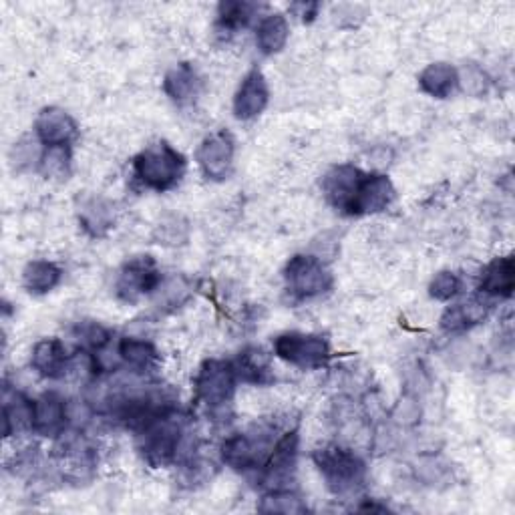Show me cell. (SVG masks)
Returning <instances> with one entry per match:
<instances>
[{"label":"cell","mask_w":515,"mask_h":515,"mask_svg":"<svg viewBox=\"0 0 515 515\" xmlns=\"http://www.w3.org/2000/svg\"><path fill=\"white\" fill-rule=\"evenodd\" d=\"M188 419L178 411H169L149 427L137 433L139 451L151 467H165L184 459Z\"/></svg>","instance_id":"6da1fadb"},{"label":"cell","mask_w":515,"mask_h":515,"mask_svg":"<svg viewBox=\"0 0 515 515\" xmlns=\"http://www.w3.org/2000/svg\"><path fill=\"white\" fill-rule=\"evenodd\" d=\"M133 171L145 188L167 192L184 178L186 157L167 141H157L133 159Z\"/></svg>","instance_id":"7a4b0ae2"},{"label":"cell","mask_w":515,"mask_h":515,"mask_svg":"<svg viewBox=\"0 0 515 515\" xmlns=\"http://www.w3.org/2000/svg\"><path fill=\"white\" fill-rule=\"evenodd\" d=\"M312 459L322 473L326 487L334 495H349L363 487L367 467L353 449L330 443L318 447L312 453Z\"/></svg>","instance_id":"3957f363"},{"label":"cell","mask_w":515,"mask_h":515,"mask_svg":"<svg viewBox=\"0 0 515 515\" xmlns=\"http://www.w3.org/2000/svg\"><path fill=\"white\" fill-rule=\"evenodd\" d=\"M236 385H238V375H236L234 363L210 359L200 367L194 379L196 403L208 409L210 413L224 411L234 399Z\"/></svg>","instance_id":"277c9868"},{"label":"cell","mask_w":515,"mask_h":515,"mask_svg":"<svg viewBox=\"0 0 515 515\" xmlns=\"http://www.w3.org/2000/svg\"><path fill=\"white\" fill-rule=\"evenodd\" d=\"M270 429L254 427L248 433H234L230 435L220 449L222 461L232 467L234 471H256L262 469L266 463L270 451H272V441H270Z\"/></svg>","instance_id":"5b68a950"},{"label":"cell","mask_w":515,"mask_h":515,"mask_svg":"<svg viewBox=\"0 0 515 515\" xmlns=\"http://www.w3.org/2000/svg\"><path fill=\"white\" fill-rule=\"evenodd\" d=\"M274 353L300 369H320L332 357L330 342L322 334L284 332L274 340Z\"/></svg>","instance_id":"8992f818"},{"label":"cell","mask_w":515,"mask_h":515,"mask_svg":"<svg viewBox=\"0 0 515 515\" xmlns=\"http://www.w3.org/2000/svg\"><path fill=\"white\" fill-rule=\"evenodd\" d=\"M367 178V171L355 165H336L322 180V192L328 204L345 216H357V204Z\"/></svg>","instance_id":"52a82bcc"},{"label":"cell","mask_w":515,"mask_h":515,"mask_svg":"<svg viewBox=\"0 0 515 515\" xmlns=\"http://www.w3.org/2000/svg\"><path fill=\"white\" fill-rule=\"evenodd\" d=\"M298 445H300L298 431L292 429V431H286L272 447L266 463L260 469L262 485L268 491H280V489L292 487L296 465H298Z\"/></svg>","instance_id":"ba28073f"},{"label":"cell","mask_w":515,"mask_h":515,"mask_svg":"<svg viewBox=\"0 0 515 515\" xmlns=\"http://www.w3.org/2000/svg\"><path fill=\"white\" fill-rule=\"evenodd\" d=\"M288 290L298 298H314L330 290L332 276L316 256L298 254L290 258L284 270Z\"/></svg>","instance_id":"9c48e42d"},{"label":"cell","mask_w":515,"mask_h":515,"mask_svg":"<svg viewBox=\"0 0 515 515\" xmlns=\"http://www.w3.org/2000/svg\"><path fill=\"white\" fill-rule=\"evenodd\" d=\"M163 284L161 272L151 256H135L119 270L115 292L123 302H137L139 298L153 294Z\"/></svg>","instance_id":"30bf717a"},{"label":"cell","mask_w":515,"mask_h":515,"mask_svg":"<svg viewBox=\"0 0 515 515\" xmlns=\"http://www.w3.org/2000/svg\"><path fill=\"white\" fill-rule=\"evenodd\" d=\"M234 139L228 131H214L210 133L200 149H198V163L202 174L212 182H222L230 176L234 165Z\"/></svg>","instance_id":"8fae6325"},{"label":"cell","mask_w":515,"mask_h":515,"mask_svg":"<svg viewBox=\"0 0 515 515\" xmlns=\"http://www.w3.org/2000/svg\"><path fill=\"white\" fill-rule=\"evenodd\" d=\"M55 451H57L55 453L57 467L65 479L81 483L93 475L97 467V455H95V449L83 437L77 435V437L65 439L63 435V441Z\"/></svg>","instance_id":"7c38bea8"},{"label":"cell","mask_w":515,"mask_h":515,"mask_svg":"<svg viewBox=\"0 0 515 515\" xmlns=\"http://www.w3.org/2000/svg\"><path fill=\"white\" fill-rule=\"evenodd\" d=\"M77 135V123L65 109L47 107L35 121V137L45 147H69Z\"/></svg>","instance_id":"4fadbf2b"},{"label":"cell","mask_w":515,"mask_h":515,"mask_svg":"<svg viewBox=\"0 0 515 515\" xmlns=\"http://www.w3.org/2000/svg\"><path fill=\"white\" fill-rule=\"evenodd\" d=\"M69 423L67 401L59 393H43L35 399L33 431L41 437H63Z\"/></svg>","instance_id":"5bb4252c"},{"label":"cell","mask_w":515,"mask_h":515,"mask_svg":"<svg viewBox=\"0 0 515 515\" xmlns=\"http://www.w3.org/2000/svg\"><path fill=\"white\" fill-rule=\"evenodd\" d=\"M270 101V89L262 71L252 69L238 87L234 97V115L242 121H250L258 117Z\"/></svg>","instance_id":"9a60e30c"},{"label":"cell","mask_w":515,"mask_h":515,"mask_svg":"<svg viewBox=\"0 0 515 515\" xmlns=\"http://www.w3.org/2000/svg\"><path fill=\"white\" fill-rule=\"evenodd\" d=\"M71 357L59 338H45L33 349L31 365L45 379H63L71 371Z\"/></svg>","instance_id":"2e32d148"},{"label":"cell","mask_w":515,"mask_h":515,"mask_svg":"<svg viewBox=\"0 0 515 515\" xmlns=\"http://www.w3.org/2000/svg\"><path fill=\"white\" fill-rule=\"evenodd\" d=\"M515 288V262L511 256L491 260L479 280V292L493 298H511Z\"/></svg>","instance_id":"e0dca14e"},{"label":"cell","mask_w":515,"mask_h":515,"mask_svg":"<svg viewBox=\"0 0 515 515\" xmlns=\"http://www.w3.org/2000/svg\"><path fill=\"white\" fill-rule=\"evenodd\" d=\"M35 401L27 399L23 393L5 387L3 395V435L9 439L21 431H33Z\"/></svg>","instance_id":"ac0fdd59"},{"label":"cell","mask_w":515,"mask_h":515,"mask_svg":"<svg viewBox=\"0 0 515 515\" xmlns=\"http://www.w3.org/2000/svg\"><path fill=\"white\" fill-rule=\"evenodd\" d=\"M234 369L238 375V381L248 385L266 387L274 381L272 373V361L270 355L260 347H248L244 349L238 359L234 361Z\"/></svg>","instance_id":"d6986e66"},{"label":"cell","mask_w":515,"mask_h":515,"mask_svg":"<svg viewBox=\"0 0 515 515\" xmlns=\"http://www.w3.org/2000/svg\"><path fill=\"white\" fill-rule=\"evenodd\" d=\"M395 200V188L391 180L383 174H367L359 204H357V216H369L379 214L387 210Z\"/></svg>","instance_id":"ffe728a7"},{"label":"cell","mask_w":515,"mask_h":515,"mask_svg":"<svg viewBox=\"0 0 515 515\" xmlns=\"http://www.w3.org/2000/svg\"><path fill=\"white\" fill-rule=\"evenodd\" d=\"M163 91L178 105L192 103L200 93V77L196 69L190 63L176 65L174 69L167 71L163 79Z\"/></svg>","instance_id":"44dd1931"},{"label":"cell","mask_w":515,"mask_h":515,"mask_svg":"<svg viewBox=\"0 0 515 515\" xmlns=\"http://www.w3.org/2000/svg\"><path fill=\"white\" fill-rule=\"evenodd\" d=\"M489 304L483 298H471L467 302H459L455 306H449L441 316V328L449 334L465 332L473 328L475 324L483 322L487 318Z\"/></svg>","instance_id":"7402d4cb"},{"label":"cell","mask_w":515,"mask_h":515,"mask_svg":"<svg viewBox=\"0 0 515 515\" xmlns=\"http://www.w3.org/2000/svg\"><path fill=\"white\" fill-rule=\"evenodd\" d=\"M419 87L431 97L447 99L457 87V69L449 63H431L419 75Z\"/></svg>","instance_id":"603a6c76"},{"label":"cell","mask_w":515,"mask_h":515,"mask_svg":"<svg viewBox=\"0 0 515 515\" xmlns=\"http://www.w3.org/2000/svg\"><path fill=\"white\" fill-rule=\"evenodd\" d=\"M117 351H119V357L123 359V363L137 373L151 371L159 363V353L149 340H141V338H133V336L121 338Z\"/></svg>","instance_id":"cb8c5ba5"},{"label":"cell","mask_w":515,"mask_h":515,"mask_svg":"<svg viewBox=\"0 0 515 515\" xmlns=\"http://www.w3.org/2000/svg\"><path fill=\"white\" fill-rule=\"evenodd\" d=\"M290 27L284 15H268L260 21L256 29V43L262 55H276L286 47Z\"/></svg>","instance_id":"d4e9b609"},{"label":"cell","mask_w":515,"mask_h":515,"mask_svg":"<svg viewBox=\"0 0 515 515\" xmlns=\"http://www.w3.org/2000/svg\"><path fill=\"white\" fill-rule=\"evenodd\" d=\"M63 278V272L57 264L47 260H35L27 264L23 272V286L31 294H47L59 286Z\"/></svg>","instance_id":"484cf974"},{"label":"cell","mask_w":515,"mask_h":515,"mask_svg":"<svg viewBox=\"0 0 515 515\" xmlns=\"http://www.w3.org/2000/svg\"><path fill=\"white\" fill-rule=\"evenodd\" d=\"M260 7L256 3H246V0H224L218 7V27L222 31H238L252 23Z\"/></svg>","instance_id":"4316f807"},{"label":"cell","mask_w":515,"mask_h":515,"mask_svg":"<svg viewBox=\"0 0 515 515\" xmlns=\"http://www.w3.org/2000/svg\"><path fill=\"white\" fill-rule=\"evenodd\" d=\"M73 336L79 342L81 351L91 353V355L103 351L111 340V332L105 326H101L99 322H93V320L79 322L73 330Z\"/></svg>","instance_id":"83f0119b"},{"label":"cell","mask_w":515,"mask_h":515,"mask_svg":"<svg viewBox=\"0 0 515 515\" xmlns=\"http://www.w3.org/2000/svg\"><path fill=\"white\" fill-rule=\"evenodd\" d=\"M264 513H306V503L292 491V489H280V491H268V495L258 505Z\"/></svg>","instance_id":"f1b7e54d"},{"label":"cell","mask_w":515,"mask_h":515,"mask_svg":"<svg viewBox=\"0 0 515 515\" xmlns=\"http://www.w3.org/2000/svg\"><path fill=\"white\" fill-rule=\"evenodd\" d=\"M111 222H113L111 208L101 200H93L81 212V224L91 236H103L105 230L111 228Z\"/></svg>","instance_id":"f546056e"},{"label":"cell","mask_w":515,"mask_h":515,"mask_svg":"<svg viewBox=\"0 0 515 515\" xmlns=\"http://www.w3.org/2000/svg\"><path fill=\"white\" fill-rule=\"evenodd\" d=\"M69 147H47L39 169L47 178H65L69 174Z\"/></svg>","instance_id":"4dcf8cb0"},{"label":"cell","mask_w":515,"mask_h":515,"mask_svg":"<svg viewBox=\"0 0 515 515\" xmlns=\"http://www.w3.org/2000/svg\"><path fill=\"white\" fill-rule=\"evenodd\" d=\"M461 290V280L455 272H449V270H443L439 272L431 284H429V294L431 298L439 300V302H447L451 300L453 296H457Z\"/></svg>","instance_id":"1f68e13d"},{"label":"cell","mask_w":515,"mask_h":515,"mask_svg":"<svg viewBox=\"0 0 515 515\" xmlns=\"http://www.w3.org/2000/svg\"><path fill=\"white\" fill-rule=\"evenodd\" d=\"M457 85H461L465 93H469L473 97H479V95L487 93L489 79L479 67L467 65L463 71H457Z\"/></svg>","instance_id":"d6a6232c"},{"label":"cell","mask_w":515,"mask_h":515,"mask_svg":"<svg viewBox=\"0 0 515 515\" xmlns=\"http://www.w3.org/2000/svg\"><path fill=\"white\" fill-rule=\"evenodd\" d=\"M157 238H159V244L178 246V244H184V240L188 238V228L186 224H182L180 218L171 216L169 220H163L157 226Z\"/></svg>","instance_id":"836d02e7"},{"label":"cell","mask_w":515,"mask_h":515,"mask_svg":"<svg viewBox=\"0 0 515 515\" xmlns=\"http://www.w3.org/2000/svg\"><path fill=\"white\" fill-rule=\"evenodd\" d=\"M320 5L318 3H296L290 7V13L298 17L302 23H312L318 17Z\"/></svg>","instance_id":"e575fe53"}]
</instances>
